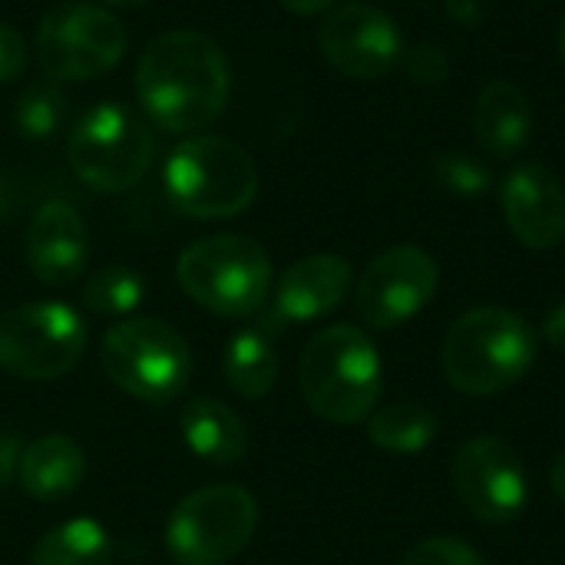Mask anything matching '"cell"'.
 <instances>
[{
	"mask_svg": "<svg viewBox=\"0 0 565 565\" xmlns=\"http://www.w3.org/2000/svg\"><path fill=\"white\" fill-rule=\"evenodd\" d=\"M228 60L222 46L195 30L159 33L139 56L136 96L149 122L166 132L195 136L218 119L228 103Z\"/></svg>",
	"mask_w": 565,
	"mask_h": 565,
	"instance_id": "6da1fadb",
	"label": "cell"
},
{
	"mask_svg": "<svg viewBox=\"0 0 565 565\" xmlns=\"http://www.w3.org/2000/svg\"><path fill=\"white\" fill-rule=\"evenodd\" d=\"M440 361L454 391L490 397L526 377L536 361V331L510 308H473L450 324Z\"/></svg>",
	"mask_w": 565,
	"mask_h": 565,
	"instance_id": "7a4b0ae2",
	"label": "cell"
},
{
	"mask_svg": "<svg viewBox=\"0 0 565 565\" xmlns=\"http://www.w3.org/2000/svg\"><path fill=\"white\" fill-rule=\"evenodd\" d=\"M381 354L374 341L354 324H331L318 331L298 364L305 404L331 424H361L381 397Z\"/></svg>",
	"mask_w": 565,
	"mask_h": 565,
	"instance_id": "3957f363",
	"label": "cell"
},
{
	"mask_svg": "<svg viewBox=\"0 0 565 565\" xmlns=\"http://www.w3.org/2000/svg\"><path fill=\"white\" fill-rule=\"evenodd\" d=\"M166 195L189 218L242 215L258 195V169L248 149L225 136L195 132L166 159Z\"/></svg>",
	"mask_w": 565,
	"mask_h": 565,
	"instance_id": "277c9868",
	"label": "cell"
},
{
	"mask_svg": "<svg viewBox=\"0 0 565 565\" xmlns=\"http://www.w3.org/2000/svg\"><path fill=\"white\" fill-rule=\"evenodd\" d=\"M175 278L199 308L222 318H252L268 301L271 258L248 235H209L179 255Z\"/></svg>",
	"mask_w": 565,
	"mask_h": 565,
	"instance_id": "5b68a950",
	"label": "cell"
},
{
	"mask_svg": "<svg viewBox=\"0 0 565 565\" xmlns=\"http://www.w3.org/2000/svg\"><path fill=\"white\" fill-rule=\"evenodd\" d=\"M73 172L96 192H126L152 166V122L126 103L89 106L66 142Z\"/></svg>",
	"mask_w": 565,
	"mask_h": 565,
	"instance_id": "8992f818",
	"label": "cell"
},
{
	"mask_svg": "<svg viewBox=\"0 0 565 565\" xmlns=\"http://www.w3.org/2000/svg\"><path fill=\"white\" fill-rule=\"evenodd\" d=\"M106 377L142 404L175 401L192 371L185 338L159 318H129L106 331L99 348Z\"/></svg>",
	"mask_w": 565,
	"mask_h": 565,
	"instance_id": "52a82bcc",
	"label": "cell"
},
{
	"mask_svg": "<svg viewBox=\"0 0 565 565\" xmlns=\"http://www.w3.org/2000/svg\"><path fill=\"white\" fill-rule=\"evenodd\" d=\"M255 526L258 503L245 487H202L169 516L166 550L179 565H225L252 543Z\"/></svg>",
	"mask_w": 565,
	"mask_h": 565,
	"instance_id": "ba28073f",
	"label": "cell"
},
{
	"mask_svg": "<svg viewBox=\"0 0 565 565\" xmlns=\"http://www.w3.org/2000/svg\"><path fill=\"white\" fill-rule=\"evenodd\" d=\"M86 348L83 318L63 301H26L0 311V371L20 381L66 377Z\"/></svg>",
	"mask_w": 565,
	"mask_h": 565,
	"instance_id": "9c48e42d",
	"label": "cell"
},
{
	"mask_svg": "<svg viewBox=\"0 0 565 565\" xmlns=\"http://www.w3.org/2000/svg\"><path fill=\"white\" fill-rule=\"evenodd\" d=\"M129 33L122 20L93 3H60L36 26V60L50 79L106 76L126 53Z\"/></svg>",
	"mask_w": 565,
	"mask_h": 565,
	"instance_id": "30bf717a",
	"label": "cell"
},
{
	"mask_svg": "<svg viewBox=\"0 0 565 565\" xmlns=\"http://www.w3.org/2000/svg\"><path fill=\"white\" fill-rule=\"evenodd\" d=\"M454 490L473 520L513 523L530 500V480L520 454L500 437H473L454 460Z\"/></svg>",
	"mask_w": 565,
	"mask_h": 565,
	"instance_id": "8fae6325",
	"label": "cell"
},
{
	"mask_svg": "<svg viewBox=\"0 0 565 565\" xmlns=\"http://www.w3.org/2000/svg\"><path fill=\"white\" fill-rule=\"evenodd\" d=\"M440 268L417 245L381 252L358 281V315L367 328L391 331L417 318L437 295Z\"/></svg>",
	"mask_w": 565,
	"mask_h": 565,
	"instance_id": "7c38bea8",
	"label": "cell"
},
{
	"mask_svg": "<svg viewBox=\"0 0 565 565\" xmlns=\"http://www.w3.org/2000/svg\"><path fill=\"white\" fill-rule=\"evenodd\" d=\"M324 60L351 79H381L404 56V36L391 13L374 3H344L318 30Z\"/></svg>",
	"mask_w": 565,
	"mask_h": 565,
	"instance_id": "4fadbf2b",
	"label": "cell"
},
{
	"mask_svg": "<svg viewBox=\"0 0 565 565\" xmlns=\"http://www.w3.org/2000/svg\"><path fill=\"white\" fill-rule=\"evenodd\" d=\"M500 205L510 232L533 252H550L565 238V189L543 162H523L507 172Z\"/></svg>",
	"mask_w": 565,
	"mask_h": 565,
	"instance_id": "5bb4252c",
	"label": "cell"
},
{
	"mask_svg": "<svg viewBox=\"0 0 565 565\" xmlns=\"http://www.w3.org/2000/svg\"><path fill=\"white\" fill-rule=\"evenodd\" d=\"M30 271L43 285H70L86 265V225L66 202H46L33 212L23 238Z\"/></svg>",
	"mask_w": 565,
	"mask_h": 565,
	"instance_id": "9a60e30c",
	"label": "cell"
},
{
	"mask_svg": "<svg viewBox=\"0 0 565 565\" xmlns=\"http://www.w3.org/2000/svg\"><path fill=\"white\" fill-rule=\"evenodd\" d=\"M354 271L341 255H308L295 262L275 291L278 321H315L331 315L351 291Z\"/></svg>",
	"mask_w": 565,
	"mask_h": 565,
	"instance_id": "2e32d148",
	"label": "cell"
},
{
	"mask_svg": "<svg viewBox=\"0 0 565 565\" xmlns=\"http://www.w3.org/2000/svg\"><path fill=\"white\" fill-rule=\"evenodd\" d=\"M473 132L487 156L493 159L520 156L533 136V106L526 89L510 79L487 83L473 103Z\"/></svg>",
	"mask_w": 565,
	"mask_h": 565,
	"instance_id": "e0dca14e",
	"label": "cell"
},
{
	"mask_svg": "<svg viewBox=\"0 0 565 565\" xmlns=\"http://www.w3.org/2000/svg\"><path fill=\"white\" fill-rule=\"evenodd\" d=\"M17 477H20L23 493H30L33 500H43V503L66 500L79 490L86 477V454L73 437L46 434L33 440L30 447H23Z\"/></svg>",
	"mask_w": 565,
	"mask_h": 565,
	"instance_id": "ac0fdd59",
	"label": "cell"
},
{
	"mask_svg": "<svg viewBox=\"0 0 565 565\" xmlns=\"http://www.w3.org/2000/svg\"><path fill=\"white\" fill-rule=\"evenodd\" d=\"M179 427H182L185 447L205 463L228 467L245 457V447H248L245 420L225 401H212V397L192 401L182 411Z\"/></svg>",
	"mask_w": 565,
	"mask_h": 565,
	"instance_id": "d6986e66",
	"label": "cell"
},
{
	"mask_svg": "<svg viewBox=\"0 0 565 565\" xmlns=\"http://www.w3.org/2000/svg\"><path fill=\"white\" fill-rule=\"evenodd\" d=\"M225 381L245 401H258L275 387V381H278V354H275L271 331H265L258 324V328L238 331L228 341V348H225Z\"/></svg>",
	"mask_w": 565,
	"mask_h": 565,
	"instance_id": "ffe728a7",
	"label": "cell"
},
{
	"mask_svg": "<svg viewBox=\"0 0 565 565\" xmlns=\"http://www.w3.org/2000/svg\"><path fill=\"white\" fill-rule=\"evenodd\" d=\"M109 533L96 520H66L33 543L30 565H109Z\"/></svg>",
	"mask_w": 565,
	"mask_h": 565,
	"instance_id": "44dd1931",
	"label": "cell"
},
{
	"mask_svg": "<svg viewBox=\"0 0 565 565\" xmlns=\"http://www.w3.org/2000/svg\"><path fill=\"white\" fill-rule=\"evenodd\" d=\"M437 427H440L437 417L424 404L401 401L371 414L367 437L377 450H387V454H420L424 447L434 444Z\"/></svg>",
	"mask_w": 565,
	"mask_h": 565,
	"instance_id": "7402d4cb",
	"label": "cell"
},
{
	"mask_svg": "<svg viewBox=\"0 0 565 565\" xmlns=\"http://www.w3.org/2000/svg\"><path fill=\"white\" fill-rule=\"evenodd\" d=\"M142 298H146V281L139 271L126 265H106L93 271L79 288V301L93 315H129L142 305Z\"/></svg>",
	"mask_w": 565,
	"mask_h": 565,
	"instance_id": "603a6c76",
	"label": "cell"
},
{
	"mask_svg": "<svg viewBox=\"0 0 565 565\" xmlns=\"http://www.w3.org/2000/svg\"><path fill=\"white\" fill-rule=\"evenodd\" d=\"M63 119H66V93L60 89L56 79H33L13 106V122L26 139H50L63 126Z\"/></svg>",
	"mask_w": 565,
	"mask_h": 565,
	"instance_id": "cb8c5ba5",
	"label": "cell"
},
{
	"mask_svg": "<svg viewBox=\"0 0 565 565\" xmlns=\"http://www.w3.org/2000/svg\"><path fill=\"white\" fill-rule=\"evenodd\" d=\"M434 179L440 189L463 195V199H477L483 192H490L493 185V172L483 159L470 156V152H440L434 159Z\"/></svg>",
	"mask_w": 565,
	"mask_h": 565,
	"instance_id": "d4e9b609",
	"label": "cell"
},
{
	"mask_svg": "<svg viewBox=\"0 0 565 565\" xmlns=\"http://www.w3.org/2000/svg\"><path fill=\"white\" fill-rule=\"evenodd\" d=\"M397 565H487L483 556L457 536H430L414 543Z\"/></svg>",
	"mask_w": 565,
	"mask_h": 565,
	"instance_id": "484cf974",
	"label": "cell"
},
{
	"mask_svg": "<svg viewBox=\"0 0 565 565\" xmlns=\"http://www.w3.org/2000/svg\"><path fill=\"white\" fill-rule=\"evenodd\" d=\"M407 73L424 83V86H437V83H447L450 76V60L440 46H430V43H417L411 53H407Z\"/></svg>",
	"mask_w": 565,
	"mask_h": 565,
	"instance_id": "4316f807",
	"label": "cell"
},
{
	"mask_svg": "<svg viewBox=\"0 0 565 565\" xmlns=\"http://www.w3.org/2000/svg\"><path fill=\"white\" fill-rule=\"evenodd\" d=\"M26 70V43L23 36L10 26L0 23V83H13Z\"/></svg>",
	"mask_w": 565,
	"mask_h": 565,
	"instance_id": "83f0119b",
	"label": "cell"
},
{
	"mask_svg": "<svg viewBox=\"0 0 565 565\" xmlns=\"http://www.w3.org/2000/svg\"><path fill=\"white\" fill-rule=\"evenodd\" d=\"M20 437L13 434H0V483H10L20 470Z\"/></svg>",
	"mask_w": 565,
	"mask_h": 565,
	"instance_id": "f1b7e54d",
	"label": "cell"
},
{
	"mask_svg": "<svg viewBox=\"0 0 565 565\" xmlns=\"http://www.w3.org/2000/svg\"><path fill=\"white\" fill-rule=\"evenodd\" d=\"M543 338H546L556 351H563L565 354V301H559V305L546 315V321H543Z\"/></svg>",
	"mask_w": 565,
	"mask_h": 565,
	"instance_id": "f546056e",
	"label": "cell"
},
{
	"mask_svg": "<svg viewBox=\"0 0 565 565\" xmlns=\"http://www.w3.org/2000/svg\"><path fill=\"white\" fill-rule=\"evenodd\" d=\"M285 10H291V13H305V17H311V13H324V10H331L338 0H278Z\"/></svg>",
	"mask_w": 565,
	"mask_h": 565,
	"instance_id": "4dcf8cb0",
	"label": "cell"
},
{
	"mask_svg": "<svg viewBox=\"0 0 565 565\" xmlns=\"http://www.w3.org/2000/svg\"><path fill=\"white\" fill-rule=\"evenodd\" d=\"M550 487H553V493L565 503V450L556 457V463L550 470Z\"/></svg>",
	"mask_w": 565,
	"mask_h": 565,
	"instance_id": "1f68e13d",
	"label": "cell"
},
{
	"mask_svg": "<svg viewBox=\"0 0 565 565\" xmlns=\"http://www.w3.org/2000/svg\"><path fill=\"white\" fill-rule=\"evenodd\" d=\"M103 3H109V7H142L149 0H103Z\"/></svg>",
	"mask_w": 565,
	"mask_h": 565,
	"instance_id": "d6a6232c",
	"label": "cell"
},
{
	"mask_svg": "<svg viewBox=\"0 0 565 565\" xmlns=\"http://www.w3.org/2000/svg\"><path fill=\"white\" fill-rule=\"evenodd\" d=\"M559 56H563V63H565V17H563V26H559Z\"/></svg>",
	"mask_w": 565,
	"mask_h": 565,
	"instance_id": "836d02e7",
	"label": "cell"
}]
</instances>
